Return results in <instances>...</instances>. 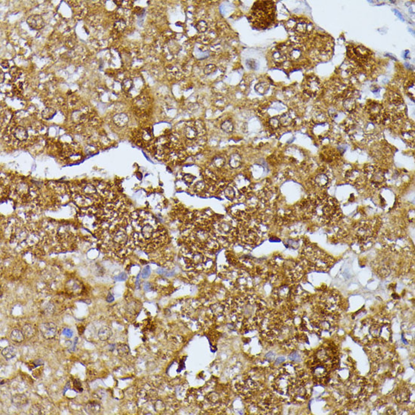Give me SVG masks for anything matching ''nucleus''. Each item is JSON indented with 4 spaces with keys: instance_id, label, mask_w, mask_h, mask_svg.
Here are the masks:
<instances>
[{
    "instance_id": "nucleus-17",
    "label": "nucleus",
    "mask_w": 415,
    "mask_h": 415,
    "mask_svg": "<svg viewBox=\"0 0 415 415\" xmlns=\"http://www.w3.org/2000/svg\"><path fill=\"white\" fill-rule=\"evenodd\" d=\"M346 178L349 182L352 183H358L360 179V174L358 171L351 170L347 172Z\"/></svg>"
},
{
    "instance_id": "nucleus-24",
    "label": "nucleus",
    "mask_w": 415,
    "mask_h": 415,
    "mask_svg": "<svg viewBox=\"0 0 415 415\" xmlns=\"http://www.w3.org/2000/svg\"><path fill=\"white\" fill-rule=\"evenodd\" d=\"M343 106L347 111H352L356 107V101L352 97H347L343 101Z\"/></svg>"
},
{
    "instance_id": "nucleus-26",
    "label": "nucleus",
    "mask_w": 415,
    "mask_h": 415,
    "mask_svg": "<svg viewBox=\"0 0 415 415\" xmlns=\"http://www.w3.org/2000/svg\"><path fill=\"white\" fill-rule=\"evenodd\" d=\"M221 129L226 133H232L234 129L233 123H232L231 121H230V120H226V121L223 122V123L221 124Z\"/></svg>"
},
{
    "instance_id": "nucleus-36",
    "label": "nucleus",
    "mask_w": 415,
    "mask_h": 415,
    "mask_svg": "<svg viewBox=\"0 0 415 415\" xmlns=\"http://www.w3.org/2000/svg\"><path fill=\"white\" fill-rule=\"evenodd\" d=\"M224 195L229 200H232L236 196V193L232 187H227L224 189Z\"/></svg>"
},
{
    "instance_id": "nucleus-58",
    "label": "nucleus",
    "mask_w": 415,
    "mask_h": 415,
    "mask_svg": "<svg viewBox=\"0 0 415 415\" xmlns=\"http://www.w3.org/2000/svg\"><path fill=\"white\" fill-rule=\"evenodd\" d=\"M394 12H395L396 13H397V15H398V16H399V18H401V19H402V20H404V18H403V17H402V15H401V13H400V12H399V11H397V10H394Z\"/></svg>"
},
{
    "instance_id": "nucleus-1",
    "label": "nucleus",
    "mask_w": 415,
    "mask_h": 415,
    "mask_svg": "<svg viewBox=\"0 0 415 415\" xmlns=\"http://www.w3.org/2000/svg\"><path fill=\"white\" fill-rule=\"evenodd\" d=\"M275 4L271 1H258L253 5L250 21L255 27L266 28L275 19Z\"/></svg>"
},
{
    "instance_id": "nucleus-23",
    "label": "nucleus",
    "mask_w": 415,
    "mask_h": 415,
    "mask_svg": "<svg viewBox=\"0 0 415 415\" xmlns=\"http://www.w3.org/2000/svg\"><path fill=\"white\" fill-rule=\"evenodd\" d=\"M57 114V111L52 107H47L42 111V116L45 119H51Z\"/></svg>"
},
{
    "instance_id": "nucleus-38",
    "label": "nucleus",
    "mask_w": 415,
    "mask_h": 415,
    "mask_svg": "<svg viewBox=\"0 0 415 415\" xmlns=\"http://www.w3.org/2000/svg\"><path fill=\"white\" fill-rule=\"evenodd\" d=\"M216 71H217V67L212 63L206 65L204 68V73L205 75H211L212 73H215Z\"/></svg>"
},
{
    "instance_id": "nucleus-32",
    "label": "nucleus",
    "mask_w": 415,
    "mask_h": 415,
    "mask_svg": "<svg viewBox=\"0 0 415 415\" xmlns=\"http://www.w3.org/2000/svg\"><path fill=\"white\" fill-rule=\"evenodd\" d=\"M225 163H226V160L224 158L221 156H216L213 159V165L217 168H223L225 165Z\"/></svg>"
},
{
    "instance_id": "nucleus-35",
    "label": "nucleus",
    "mask_w": 415,
    "mask_h": 415,
    "mask_svg": "<svg viewBox=\"0 0 415 415\" xmlns=\"http://www.w3.org/2000/svg\"><path fill=\"white\" fill-rule=\"evenodd\" d=\"M136 106H138L140 109H144L147 106L148 104V101L146 97H143V96H140L138 97V98H136Z\"/></svg>"
},
{
    "instance_id": "nucleus-4",
    "label": "nucleus",
    "mask_w": 415,
    "mask_h": 415,
    "mask_svg": "<svg viewBox=\"0 0 415 415\" xmlns=\"http://www.w3.org/2000/svg\"><path fill=\"white\" fill-rule=\"evenodd\" d=\"M351 53H352L351 57L353 58L356 61L363 62V63L367 61L371 56L370 51L363 46H357L355 48H352Z\"/></svg>"
},
{
    "instance_id": "nucleus-15",
    "label": "nucleus",
    "mask_w": 415,
    "mask_h": 415,
    "mask_svg": "<svg viewBox=\"0 0 415 415\" xmlns=\"http://www.w3.org/2000/svg\"><path fill=\"white\" fill-rule=\"evenodd\" d=\"M242 157L240 156L239 154L233 153L230 156L229 163L232 168H238L242 165Z\"/></svg>"
},
{
    "instance_id": "nucleus-43",
    "label": "nucleus",
    "mask_w": 415,
    "mask_h": 415,
    "mask_svg": "<svg viewBox=\"0 0 415 415\" xmlns=\"http://www.w3.org/2000/svg\"><path fill=\"white\" fill-rule=\"evenodd\" d=\"M290 56L292 57V59L293 60H298V58L300 57L301 56V52L298 48H294L290 52Z\"/></svg>"
},
{
    "instance_id": "nucleus-57",
    "label": "nucleus",
    "mask_w": 415,
    "mask_h": 415,
    "mask_svg": "<svg viewBox=\"0 0 415 415\" xmlns=\"http://www.w3.org/2000/svg\"><path fill=\"white\" fill-rule=\"evenodd\" d=\"M284 361H285V358L284 357L278 358H276V363L279 364V363H281V362H283Z\"/></svg>"
},
{
    "instance_id": "nucleus-39",
    "label": "nucleus",
    "mask_w": 415,
    "mask_h": 415,
    "mask_svg": "<svg viewBox=\"0 0 415 415\" xmlns=\"http://www.w3.org/2000/svg\"><path fill=\"white\" fill-rule=\"evenodd\" d=\"M269 125L273 129H278L279 127L281 126L280 122H279V118H271L269 121Z\"/></svg>"
},
{
    "instance_id": "nucleus-14",
    "label": "nucleus",
    "mask_w": 415,
    "mask_h": 415,
    "mask_svg": "<svg viewBox=\"0 0 415 415\" xmlns=\"http://www.w3.org/2000/svg\"><path fill=\"white\" fill-rule=\"evenodd\" d=\"M315 184L319 187H325L328 185V177L326 174H319L314 179Z\"/></svg>"
},
{
    "instance_id": "nucleus-53",
    "label": "nucleus",
    "mask_w": 415,
    "mask_h": 415,
    "mask_svg": "<svg viewBox=\"0 0 415 415\" xmlns=\"http://www.w3.org/2000/svg\"><path fill=\"white\" fill-rule=\"evenodd\" d=\"M300 358L299 355L298 353H292L289 356V358L292 361H298V358Z\"/></svg>"
},
{
    "instance_id": "nucleus-46",
    "label": "nucleus",
    "mask_w": 415,
    "mask_h": 415,
    "mask_svg": "<svg viewBox=\"0 0 415 415\" xmlns=\"http://www.w3.org/2000/svg\"><path fill=\"white\" fill-rule=\"evenodd\" d=\"M150 273H151V270H150V267L149 266L144 268V269L143 270L142 273H141V276H142L143 279H146L147 277H149V276L150 275Z\"/></svg>"
},
{
    "instance_id": "nucleus-44",
    "label": "nucleus",
    "mask_w": 415,
    "mask_h": 415,
    "mask_svg": "<svg viewBox=\"0 0 415 415\" xmlns=\"http://www.w3.org/2000/svg\"><path fill=\"white\" fill-rule=\"evenodd\" d=\"M195 180V177L191 174H185L183 176V181L185 182L187 184H191L193 181Z\"/></svg>"
},
{
    "instance_id": "nucleus-3",
    "label": "nucleus",
    "mask_w": 415,
    "mask_h": 415,
    "mask_svg": "<svg viewBox=\"0 0 415 415\" xmlns=\"http://www.w3.org/2000/svg\"><path fill=\"white\" fill-rule=\"evenodd\" d=\"M40 331L44 338L52 340L57 337L58 330L57 327L53 322L43 323L40 326Z\"/></svg>"
},
{
    "instance_id": "nucleus-55",
    "label": "nucleus",
    "mask_w": 415,
    "mask_h": 415,
    "mask_svg": "<svg viewBox=\"0 0 415 415\" xmlns=\"http://www.w3.org/2000/svg\"><path fill=\"white\" fill-rule=\"evenodd\" d=\"M113 300H114L113 296H112L111 294H109V295L107 296V298H106V301L109 302V303H111V302L113 301Z\"/></svg>"
},
{
    "instance_id": "nucleus-52",
    "label": "nucleus",
    "mask_w": 415,
    "mask_h": 415,
    "mask_svg": "<svg viewBox=\"0 0 415 415\" xmlns=\"http://www.w3.org/2000/svg\"><path fill=\"white\" fill-rule=\"evenodd\" d=\"M116 281H125L127 279V275L125 273H121L120 275L115 277Z\"/></svg>"
},
{
    "instance_id": "nucleus-7",
    "label": "nucleus",
    "mask_w": 415,
    "mask_h": 415,
    "mask_svg": "<svg viewBox=\"0 0 415 415\" xmlns=\"http://www.w3.org/2000/svg\"><path fill=\"white\" fill-rule=\"evenodd\" d=\"M371 234H372L371 230L367 226L358 227L357 231H356V237L358 240L362 242H366L367 240H369L371 238Z\"/></svg>"
},
{
    "instance_id": "nucleus-50",
    "label": "nucleus",
    "mask_w": 415,
    "mask_h": 415,
    "mask_svg": "<svg viewBox=\"0 0 415 415\" xmlns=\"http://www.w3.org/2000/svg\"><path fill=\"white\" fill-rule=\"evenodd\" d=\"M218 244L216 241H214V240H208L207 241V246L210 248H217Z\"/></svg>"
},
{
    "instance_id": "nucleus-8",
    "label": "nucleus",
    "mask_w": 415,
    "mask_h": 415,
    "mask_svg": "<svg viewBox=\"0 0 415 415\" xmlns=\"http://www.w3.org/2000/svg\"><path fill=\"white\" fill-rule=\"evenodd\" d=\"M12 135L18 141H25L28 138L27 130L23 126H18L13 129Z\"/></svg>"
},
{
    "instance_id": "nucleus-41",
    "label": "nucleus",
    "mask_w": 415,
    "mask_h": 415,
    "mask_svg": "<svg viewBox=\"0 0 415 415\" xmlns=\"http://www.w3.org/2000/svg\"><path fill=\"white\" fill-rule=\"evenodd\" d=\"M195 128L196 129L197 132H198V135L199 134V135L203 134L205 133V130L204 124L202 123V122H200V121L196 122V123L195 124Z\"/></svg>"
},
{
    "instance_id": "nucleus-11",
    "label": "nucleus",
    "mask_w": 415,
    "mask_h": 415,
    "mask_svg": "<svg viewBox=\"0 0 415 415\" xmlns=\"http://www.w3.org/2000/svg\"><path fill=\"white\" fill-rule=\"evenodd\" d=\"M311 28L312 27H310V24H307L305 21H300L298 23H296L295 27H294L295 31L299 34H307L311 31Z\"/></svg>"
},
{
    "instance_id": "nucleus-2",
    "label": "nucleus",
    "mask_w": 415,
    "mask_h": 415,
    "mask_svg": "<svg viewBox=\"0 0 415 415\" xmlns=\"http://www.w3.org/2000/svg\"><path fill=\"white\" fill-rule=\"evenodd\" d=\"M322 86L320 81L314 76H308L303 82V92L309 97H315L320 92Z\"/></svg>"
},
{
    "instance_id": "nucleus-5",
    "label": "nucleus",
    "mask_w": 415,
    "mask_h": 415,
    "mask_svg": "<svg viewBox=\"0 0 415 415\" xmlns=\"http://www.w3.org/2000/svg\"><path fill=\"white\" fill-rule=\"evenodd\" d=\"M27 23L31 29L35 30L42 29L45 26L44 20H43L42 16L39 14H33V15L28 17Z\"/></svg>"
},
{
    "instance_id": "nucleus-13",
    "label": "nucleus",
    "mask_w": 415,
    "mask_h": 415,
    "mask_svg": "<svg viewBox=\"0 0 415 415\" xmlns=\"http://www.w3.org/2000/svg\"><path fill=\"white\" fill-rule=\"evenodd\" d=\"M2 355L6 360L12 359L17 355V350L14 347L8 346L2 350Z\"/></svg>"
},
{
    "instance_id": "nucleus-34",
    "label": "nucleus",
    "mask_w": 415,
    "mask_h": 415,
    "mask_svg": "<svg viewBox=\"0 0 415 415\" xmlns=\"http://www.w3.org/2000/svg\"><path fill=\"white\" fill-rule=\"evenodd\" d=\"M123 89L125 92H128L133 87V81L131 79H125L123 81Z\"/></svg>"
},
{
    "instance_id": "nucleus-37",
    "label": "nucleus",
    "mask_w": 415,
    "mask_h": 415,
    "mask_svg": "<svg viewBox=\"0 0 415 415\" xmlns=\"http://www.w3.org/2000/svg\"><path fill=\"white\" fill-rule=\"evenodd\" d=\"M87 409L91 414H97L100 411L101 406L97 403H90L88 405Z\"/></svg>"
},
{
    "instance_id": "nucleus-9",
    "label": "nucleus",
    "mask_w": 415,
    "mask_h": 415,
    "mask_svg": "<svg viewBox=\"0 0 415 415\" xmlns=\"http://www.w3.org/2000/svg\"><path fill=\"white\" fill-rule=\"evenodd\" d=\"M112 241L118 245H123L128 241V236L124 230H119L116 231L112 236Z\"/></svg>"
},
{
    "instance_id": "nucleus-6",
    "label": "nucleus",
    "mask_w": 415,
    "mask_h": 415,
    "mask_svg": "<svg viewBox=\"0 0 415 415\" xmlns=\"http://www.w3.org/2000/svg\"><path fill=\"white\" fill-rule=\"evenodd\" d=\"M14 192L18 196H19L21 198H27V197L30 196L31 189H30L29 186L26 183L21 182V183H18L14 188Z\"/></svg>"
},
{
    "instance_id": "nucleus-10",
    "label": "nucleus",
    "mask_w": 415,
    "mask_h": 415,
    "mask_svg": "<svg viewBox=\"0 0 415 415\" xmlns=\"http://www.w3.org/2000/svg\"><path fill=\"white\" fill-rule=\"evenodd\" d=\"M112 334V331L110 327L103 326L101 327L100 329H99L98 332H97V336H98V338L101 341H106L110 338Z\"/></svg>"
},
{
    "instance_id": "nucleus-22",
    "label": "nucleus",
    "mask_w": 415,
    "mask_h": 415,
    "mask_svg": "<svg viewBox=\"0 0 415 415\" xmlns=\"http://www.w3.org/2000/svg\"><path fill=\"white\" fill-rule=\"evenodd\" d=\"M270 89V85L267 82H259L255 85V91L259 95H265Z\"/></svg>"
},
{
    "instance_id": "nucleus-12",
    "label": "nucleus",
    "mask_w": 415,
    "mask_h": 415,
    "mask_svg": "<svg viewBox=\"0 0 415 415\" xmlns=\"http://www.w3.org/2000/svg\"><path fill=\"white\" fill-rule=\"evenodd\" d=\"M129 121V118L125 113H118L114 116L113 122L116 125L119 127L125 126Z\"/></svg>"
},
{
    "instance_id": "nucleus-49",
    "label": "nucleus",
    "mask_w": 415,
    "mask_h": 415,
    "mask_svg": "<svg viewBox=\"0 0 415 415\" xmlns=\"http://www.w3.org/2000/svg\"><path fill=\"white\" fill-rule=\"evenodd\" d=\"M288 245L289 246H291V247H292V248H294V249L298 248V246H299V244H298V242H297V241H295V240H293V239L288 240Z\"/></svg>"
},
{
    "instance_id": "nucleus-42",
    "label": "nucleus",
    "mask_w": 415,
    "mask_h": 415,
    "mask_svg": "<svg viewBox=\"0 0 415 415\" xmlns=\"http://www.w3.org/2000/svg\"><path fill=\"white\" fill-rule=\"evenodd\" d=\"M246 66L250 69H257L258 67V63L255 60L248 59L246 61Z\"/></svg>"
},
{
    "instance_id": "nucleus-33",
    "label": "nucleus",
    "mask_w": 415,
    "mask_h": 415,
    "mask_svg": "<svg viewBox=\"0 0 415 415\" xmlns=\"http://www.w3.org/2000/svg\"><path fill=\"white\" fill-rule=\"evenodd\" d=\"M125 27H126V24H125V20L123 19L117 20L116 21H115V23H114V28H115L116 30L118 32L124 31L125 30Z\"/></svg>"
},
{
    "instance_id": "nucleus-28",
    "label": "nucleus",
    "mask_w": 415,
    "mask_h": 415,
    "mask_svg": "<svg viewBox=\"0 0 415 415\" xmlns=\"http://www.w3.org/2000/svg\"><path fill=\"white\" fill-rule=\"evenodd\" d=\"M116 350L118 352V353H119L120 356H126V355L129 352L128 347L127 345H125V344H118V345H116Z\"/></svg>"
},
{
    "instance_id": "nucleus-40",
    "label": "nucleus",
    "mask_w": 415,
    "mask_h": 415,
    "mask_svg": "<svg viewBox=\"0 0 415 415\" xmlns=\"http://www.w3.org/2000/svg\"><path fill=\"white\" fill-rule=\"evenodd\" d=\"M218 229L221 232H225V233H226V232H230L231 230H232V227H231L230 225L228 224L227 223H221L219 224Z\"/></svg>"
},
{
    "instance_id": "nucleus-31",
    "label": "nucleus",
    "mask_w": 415,
    "mask_h": 415,
    "mask_svg": "<svg viewBox=\"0 0 415 415\" xmlns=\"http://www.w3.org/2000/svg\"><path fill=\"white\" fill-rule=\"evenodd\" d=\"M30 414H36V415L44 414H45L44 408H43L42 406H41L40 405L35 404V405H33V406L31 407Z\"/></svg>"
},
{
    "instance_id": "nucleus-27",
    "label": "nucleus",
    "mask_w": 415,
    "mask_h": 415,
    "mask_svg": "<svg viewBox=\"0 0 415 415\" xmlns=\"http://www.w3.org/2000/svg\"><path fill=\"white\" fill-rule=\"evenodd\" d=\"M27 399L24 395H17L12 398V401L14 405L20 406L27 403Z\"/></svg>"
},
{
    "instance_id": "nucleus-51",
    "label": "nucleus",
    "mask_w": 415,
    "mask_h": 415,
    "mask_svg": "<svg viewBox=\"0 0 415 415\" xmlns=\"http://www.w3.org/2000/svg\"><path fill=\"white\" fill-rule=\"evenodd\" d=\"M74 387L76 389V390H77L78 392L82 391V386H81V383L78 380H74Z\"/></svg>"
},
{
    "instance_id": "nucleus-25",
    "label": "nucleus",
    "mask_w": 415,
    "mask_h": 415,
    "mask_svg": "<svg viewBox=\"0 0 415 415\" xmlns=\"http://www.w3.org/2000/svg\"><path fill=\"white\" fill-rule=\"evenodd\" d=\"M273 58L276 63H283L286 60V56H285L283 51L278 50L273 53Z\"/></svg>"
},
{
    "instance_id": "nucleus-20",
    "label": "nucleus",
    "mask_w": 415,
    "mask_h": 415,
    "mask_svg": "<svg viewBox=\"0 0 415 415\" xmlns=\"http://www.w3.org/2000/svg\"><path fill=\"white\" fill-rule=\"evenodd\" d=\"M184 135L188 140H195L198 137V132L195 127L187 126L184 129Z\"/></svg>"
},
{
    "instance_id": "nucleus-18",
    "label": "nucleus",
    "mask_w": 415,
    "mask_h": 415,
    "mask_svg": "<svg viewBox=\"0 0 415 415\" xmlns=\"http://www.w3.org/2000/svg\"><path fill=\"white\" fill-rule=\"evenodd\" d=\"M279 122H280L281 125L284 127L291 126L294 123V118L289 113H285L282 116H281V117L279 118Z\"/></svg>"
},
{
    "instance_id": "nucleus-29",
    "label": "nucleus",
    "mask_w": 415,
    "mask_h": 415,
    "mask_svg": "<svg viewBox=\"0 0 415 415\" xmlns=\"http://www.w3.org/2000/svg\"><path fill=\"white\" fill-rule=\"evenodd\" d=\"M83 192L87 195L88 196H92V195H95L96 193L97 190L96 188L95 187V186L91 184V183H89V184H86L85 187H83Z\"/></svg>"
},
{
    "instance_id": "nucleus-21",
    "label": "nucleus",
    "mask_w": 415,
    "mask_h": 415,
    "mask_svg": "<svg viewBox=\"0 0 415 415\" xmlns=\"http://www.w3.org/2000/svg\"><path fill=\"white\" fill-rule=\"evenodd\" d=\"M21 330L23 332L25 339H30L35 335V328L31 325H24Z\"/></svg>"
},
{
    "instance_id": "nucleus-56",
    "label": "nucleus",
    "mask_w": 415,
    "mask_h": 415,
    "mask_svg": "<svg viewBox=\"0 0 415 415\" xmlns=\"http://www.w3.org/2000/svg\"><path fill=\"white\" fill-rule=\"evenodd\" d=\"M2 67H4V68H8V67H9L8 62L3 61V62H2Z\"/></svg>"
},
{
    "instance_id": "nucleus-45",
    "label": "nucleus",
    "mask_w": 415,
    "mask_h": 415,
    "mask_svg": "<svg viewBox=\"0 0 415 415\" xmlns=\"http://www.w3.org/2000/svg\"><path fill=\"white\" fill-rule=\"evenodd\" d=\"M206 188V184L205 183L204 181H199L197 182L196 184L195 185V189L198 192H202Z\"/></svg>"
},
{
    "instance_id": "nucleus-16",
    "label": "nucleus",
    "mask_w": 415,
    "mask_h": 415,
    "mask_svg": "<svg viewBox=\"0 0 415 415\" xmlns=\"http://www.w3.org/2000/svg\"><path fill=\"white\" fill-rule=\"evenodd\" d=\"M154 233V229L150 224H145L141 227V235L143 238L145 239H150L153 237Z\"/></svg>"
},
{
    "instance_id": "nucleus-48",
    "label": "nucleus",
    "mask_w": 415,
    "mask_h": 415,
    "mask_svg": "<svg viewBox=\"0 0 415 415\" xmlns=\"http://www.w3.org/2000/svg\"><path fill=\"white\" fill-rule=\"evenodd\" d=\"M63 335H64L65 337H67V338H71V337H73V330L69 329V328H64V329L63 330Z\"/></svg>"
},
{
    "instance_id": "nucleus-19",
    "label": "nucleus",
    "mask_w": 415,
    "mask_h": 415,
    "mask_svg": "<svg viewBox=\"0 0 415 415\" xmlns=\"http://www.w3.org/2000/svg\"><path fill=\"white\" fill-rule=\"evenodd\" d=\"M11 339L15 343H21L25 340V337H24L22 330L14 329L11 333Z\"/></svg>"
},
{
    "instance_id": "nucleus-54",
    "label": "nucleus",
    "mask_w": 415,
    "mask_h": 415,
    "mask_svg": "<svg viewBox=\"0 0 415 415\" xmlns=\"http://www.w3.org/2000/svg\"><path fill=\"white\" fill-rule=\"evenodd\" d=\"M33 364H34V365H33V368H35V367H38V366H39V365H43V362H42V360L38 359V360H35V361L33 362Z\"/></svg>"
},
{
    "instance_id": "nucleus-30",
    "label": "nucleus",
    "mask_w": 415,
    "mask_h": 415,
    "mask_svg": "<svg viewBox=\"0 0 415 415\" xmlns=\"http://www.w3.org/2000/svg\"><path fill=\"white\" fill-rule=\"evenodd\" d=\"M196 29L199 33H205L208 30V24L203 20H199L196 24Z\"/></svg>"
},
{
    "instance_id": "nucleus-47",
    "label": "nucleus",
    "mask_w": 415,
    "mask_h": 415,
    "mask_svg": "<svg viewBox=\"0 0 415 415\" xmlns=\"http://www.w3.org/2000/svg\"><path fill=\"white\" fill-rule=\"evenodd\" d=\"M407 94H408L409 95H411V96H413V97H414V82H411L410 85H407Z\"/></svg>"
}]
</instances>
